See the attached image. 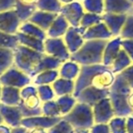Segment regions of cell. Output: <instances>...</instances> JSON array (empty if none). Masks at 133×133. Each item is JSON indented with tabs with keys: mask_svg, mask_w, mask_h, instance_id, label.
I'll return each mask as SVG.
<instances>
[{
	"mask_svg": "<svg viewBox=\"0 0 133 133\" xmlns=\"http://www.w3.org/2000/svg\"><path fill=\"white\" fill-rule=\"evenodd\" d=\"M133 89L129 85L121 74H117L115 80L109 88V99L112 104L116 117H129L133 114V110L129 105V96Z\"/></svg>",
	"mask_w": 133,
	"mask_h": 133,
	"instance_id": "6da1fadb",
	"label": "cell"
},
{
	"mask_svg": "<svg viewBox=\"0 0 133 133\" xmlns=\"http://www.w3.org/2000/svg\"><path fill=\"white\" fill-rule=\"evenodd\" d=\"M109 40H85L82 46L70 55V60L80 66L98 65L103 62V53Z\"/></svg>",
	"mask_w": 133,
	"mask_h": 133,
	"instance_id": "7a4b0ae2",
	"label": "cell"
},
{
	"mask_svg": "<svg viewBox=\"0 0 133 133\" xmlns=\"http://www.w3.org/2000/svg\"><path fill=\"white\" fill-rule=\"evenodd\" d=\"M13 50L14 65L32 78L37 65L44 57L45 53L36 51L20 44Z\"/></svg>",
	"mask_w": 133,
	"mask_h": 133,
	"instance_id": "3957f363",
	"label": "cell"
},
{
	"mask_svg": "<svg viewBox=\"0 0 133 133\" xmlns=\"http://www.w3.org/2000/svg\"><path fill=\"white\" fill-rule=\"evenodd\" d=\"M21 101L19 108L23 118L42 115V102L37 95V86L30 84L21 89Z\"/></svg>",
	"mask_w": 133,
	"mask_h": 133,
	"instance_id": "277c9868",
	"label": "cell"
},
{
	"mask_svg": "<svg viewBox=\"0 0 133 133\" xmlns=\"http://www.w3.org/2000/svg\"><path fill=\"white\" fill-rule=\"evenodd\" d=\"M62 118L74 129H89L95 124L92 107L81 102H77L74 108Z\"/></svg>",
	"mask_w": 133,
	"mask_h": 133,
	"instance_id": "5b68a950",
	"label": "cell"
},
{
	"mask_svg": "<svg viewBox=\"0 0 133 133\" xmlns=\"http://www.w3.org/2000/svg\"><path fill=\"white\" fill-rule=\"evenodd\" d=\"M108 68L109 66H107L103 64L87 65V66H80L79 74L77 79L75 80V90L73 96L77 98L84 89L92 86L96 77Z\"/></svg>",
	"mask_w": 133,
	"mask_h": 133,
	"instance_id": "8992f818",
	"label": "cell"
},
{
	"mask_svg": "<svg viewBox=\"0 0 133 133\" xmlns=\"http://www.w3.org/2000/svg\"><path fill=\"white\" fill-rule=\"evenodd\" d=\"M0 84L2 86L21 89L26 86L32 84V78L13 65L2 76H0Z\"/></svg>",
	"mask_w": 133,
	"mask_h": 133,
	"instance_id": "52a82bcc",
	"label": "cell"
},
{
	"mask_svg": "<svg viewBox=\"0 0 133 133\" xmlns=\"http://www.w3.org/2000/svg\"><path fill=\"white\" fill-rule=\"evenodd\" d=\"M44 48L46 55L60 59L63 62L70 58L71 54L66 48L63 37H46L44 41Z\"/></svg>",
	"mask_w": 133,
	"mask_h": 133,
	"instance_id": "ba28073f",
	"label": "cell"
},
{
	"mask_svg": "<svg viewBox=\"0 0 133 133\" xmlns=\"http://www.w3.org/2000/svg\"><path fill=\"white\" fill-rule=\"evenodd\" d=\"M59 14L66 18L70 26L78 28L79 26L82 17L85 14V10H84L81 2L75 0L72 3L63 5Z\"/></svg>",
	"mask_w": 133,
	"mask_h": 133,
	"instance_id": "9c48e42d",
	"label": "cell"
},
{
	"mask_svg": "<svg viewBox=\"0 0 133 133\" xmlns=\"http://www.w3.org/2000/svg\"><path fill=\"white\" fill-rule=\"evenodd\" d=\"M95 124H108L115 116L109 98H103L92 107Z\"/></svg>",
	"mask_w": 133,
	"mask_h": 133,
	"instance_id": "30bf717a",
	"label": "cell"
},
{
	"mask_svg": "<svg viewBox=\"0 0 133 133\" xmlns=\"http://www.w3.org/2000/svg\"><path fill=\"white\" fill-rule=\"evenodd\" d=\"M109 89H99V88L90 86L84 89L77 97V101L85 103L93 107L96 103L103 98H109Z\"/></svg>",
	"mask_w": 133,
	"mask_h": 133,
	"instance_id": "8fae6325",
	"label": "cell"
},
{
	"mask_svg": "<svg viewBox=\"0 0 133 133\" xmlns=\"http://www.w3.org/2000/svg\"><path fill=\"white\" fill-rule=\"evenodd\" d=\"M61 119H62V117H46L44 115H40V116L29 117V118H23L21 120V126L26 128L28 129L40 128L48 130Z\"/></svg>",
	"mask_w": 133,
	"mask_h": 133,
	"instance_id": "7c38bea8",
	"label": "cell"
},
{
	"mask_svg": "<svg viewBox=\"0 0 133 133\" xmlns=\"http://www.w3.org/2000/svg\"><path fill=\"white\" fill-rule=\"evenodd\" d=\"M21 24L15 9L0 13V31L16 35Z\"/></svg>",
	"mask_w": 133,
	"mask_h": 133,
	"instance_id": "4fadbf2b",
	"label": "cell"
},
{
	"mask_svg": "<svg viewBox=\"0 0 133 133\" xmlns=\"http://www.w3.org/2000/svg\"><path fill=\"white\" fill-rule=\"evenodd\" d=\"M0 115L4 120V123L12 129L21 126L23 116L17 106H8L0 102Z\"/></svg>",
	"mask_w": 133,
	"mask_h": 133,
	"instance_id": "5bb4252c",
	"label": "cell"
},
{
	"mask_svg": "<svg viewBox=\"0 0 133 133\" xmlns=\"http://www.w3.org/2000/svg\"><path fill=\"white\" fill-rule=\"evenodd\" d=\"M63 39L70 54L78 51L85 42V39L83 38V33L78 26V28L69 26L63 37Z\"/></svg>",
	"mask_w": 133,
	"mask_h": 133,
	"instance_id": "9a60e30c",
	"label": "cell"
},
{
	"mask_svg": "<svg viewBox=\"0 0 133 133\" xmlns=\"http://www.w3.org/2000/svg\"><path fill=\"white\" fill-rule=\"evenodd\" d=\"M129 14H111L104 13L102 21L112 34L113 37H118Z\"/></svg>",
	"mask_w": 133,
	"mask_h": 133,
	"instance_id": "2e32d148",
	"label": "cell"
},
{
	"mask_svg": "<svg viewBox=\"0 0 133 133\" xmlns=\"http://www.w3.org/2000/svg\"><path fill=\"white\" fill-rule=\"evenodd\" d=\"M112 37H114L103 21L86 29L83 33V38L85 40H109Z\"/></svg>",
	"mask_w": 133,
	"mask_h": 133,
	"instance_id": "e0dca14e",
	"label": "cell"
},
{
	"mask_svg": "<svg viewBox=\"0 0 133 133\" xmlns=\"http://www.w3.org/2000/svg\"><path fill=\"white\" fill-rule=\"evenodd\" d=\"M121 41L122 39L119 36L112 37V38L108 41L107 45L105 46V49H104L103 62H102V64L110 68L113 61L115 60V58L117 57L118 54L119 53V51L122 48Z\"/></svg>",
	"mask_w": 133,
	"mask_h": 133,
	"instance_id": "ac0fdd59",
	"label": "cell"
},
{
	"mask_svg": "<svg viewBox=\"0 0 133 133\" xmlns=\"http://www.w3.org/2000/svg\"><path fill=\"white\" fill-rule=\"evenodd\" d=\"M132 6L129 0H104V13L130 14Z\"/></svg>",
	"mask_w": 133,
	"mask_h": 133,
	"instance_id": "d6986e66",
	"label": "cell"
},
{
	"mask_svg": "<svg viewBox=\"0 0 133 133\" xmlns=\"http://www.w3.org/2000/svg\"><path fill=\"white\" fill-rule=\"evenodd\" d=\"M58 14L56 13H50V12H45L41 10H37L31 17L29 18V22L35 24L38 28H40L45 32L48 31L49 26L53 23V21L56 19Z\"/></svg>",
	"mask_w": 133,
	"mask_h": 133,
	"instance_id": "ffe728a7",
	"label": "cell"
},
{
	"mask_svg": "<svg viewBox=\"0 0 133 133\" xmlns=\"http://www.w3.org/2000/svg\"><path fill=\"white\" fill-rule=\"evenodd\" d=\"M69 26H70L66 18L58 14L46 31V36L48 37H63Z\"/></svg>",
	"mask_w": 133,
	"mask_h": 133,
	"instance_id": "44dd1931",
	"label": "cell"
},
{
	"mask_svg": "<svg viewBox=\"0 0 133 133\" xmlns=\"http://www.w3.org/2000/svg\"><path fill=\"white\" fill-rule=\"evenodd\" d=\"M20 91V89L2 86L0 102L8 106H18L21 101Z\"/></svg>",
	"mask_w": 133,
	"mask_h": 133,
	"instance_id": "7402d4cb",
	"label": "cell"
},
{
	"mask_svg": "<svg viewBox=\"0 0 133 133\" xmlns=\"http://www.w3.org/2000/svg\"><path fill=\"white\" fill-rule=\"evenodd\" d=\"M80 66H81L79 64L70 60V59L65 61L58 69L59 78L75 81L79 74Z\"/></svg>",
	"mask_w": 133,
	"mask_h": 133,
	"instance_id": "603a6c76",
	"label": "cell"
},
{
	"mask_svg": "<svg viewBox=\"0 0 133 133\" xmlns=\"http://www.w3.org/2000/svg\"><path fill=\"white\" fill-rule=\"evenodd\" d=\"M51 87L56 95V98L65 95H73L75 90V81L58 78L51 84Z\"/></svg>",
	"mask_w": 133,
	"mask_h": 133,
	"instance_id": "cb8c5ba5",
	"label": "cell"
},
{
	"mask_svg": "<svg viewBox=\"0 0 133 133\" xmlns=\"http://www.w3.org/2000/svg\"><path fill=\"white\" fill-rule=\"evenodd\" d=\"M62 64H63V61H61L60 59H57V58H56V57H51V56L44 54V57H42V59L40 60L39 64L37 65L35 72H34L33 78L36 75L39 74V73L43 72V71L58 69Z\"/></svg>",
	"mask_w": 133,
	"mask_h": 133,
	"instance_id": "d4e9b609",
	"label": "cell"
},
{
	"mask_svg": "<svg viewBox=\"0 0 133 133\" xmlns=\"http://www.w3.org/2000/svg\"><path fill=\"white\" fill-rule=\"evenodd\" d=\"M133 64L132 59L129 57V56L121 48V50L119 51V53L118 54L117 57L115 58V60L113 61L112 65L110 66V69L112 70V72L115 75L119 74L122 71H124L126 69H128L129 66H130Z\"/></svg>",
	"mask_w": 133,
	"mask_h": 133,
	"instance_id": "484cf974",
	"label": "cell"
},
{
	"mask_svg": "<svg viewBox=\"0 0 133 133\" xmlns=\"http://www.w3.org/2000/svg\"><path fill=\"white\" fill-rule=\"evenodd\" d=\"M17 37L18 38V42L20 45H23L25 46H28V48L34 49L36 51L41 52V53H44V41L40 40L38 38H36V37H30L28 36L24 33H21V32H17Z\"/></svg>",
	"mask_w": 133,
	"mask_h": 133,
	"instance_id": "4316f807",
	"label": "cell"
},
{
	"mask_svg": "<svg viewBox=\"0 0 133 133\" xmlns=\"http://www.w3.org/2000/svg\"><path fill=\"white\" fill-rule=\"evenodd\" d=\"M59 78L58 69L54 70H46L36 75L32 78V84L35 86L40 85H51L54 81Z\"/></svg>",
	"mask_w": 133,
	"mask_h": 133,
	"instance_id": "83f0119b",
	"label": "cell"
},
{
	"mask_svg": "<svg viewBox=\"0 0 133 133\" xmlns=\"http://www.w3.org/2000/svg\"><path fill=\"white\" fill-rule=\"evenodd\" d=\"M37 10V5H26L19 0H16L15 11L21 23L29 20L31 16Z\"/></svg>",
	"mask_w": 133,
	"mask_h": 133,
	"instance_id": "f1b7e54d",
	"label": "cell"
},
{
	"mask_svg": "<svg viewBox=\"0 0 133 133\" xmlns=\"http://www.w3.org/2000/svg\"><path fill=\"white\" fill-rule=\"evenodd\" d=\"M18 31L21 32V33L26 34V35H28V36H30V37L38 38L43 41H45V39L48 37L46 32H45L44 30H42L40 28H38L37 26H36L35 24L29 22V21L22 23V24L20 25V26H19Z\"/></svg>",
	"mask_w": 133,
	"mask_h": 133,
	"instance_id": "f546056e",
	"label": "cell"
},
{
	"mask_svg": "<svg viewBox=\"0 0 133 133\" xmlns=\"http://www.w3.org/2000/svg\"><path fill=\"white\" fill-rule=\"evenodd\" d=\"M55 100L57 102V106H58L62 117L68 114L78 102L77 98L73 95H65V96L57 97Z\"/></svg>",
	"mask_w": 133,
	"mask_h": 133,
	"instance_id": "4dcf8cb0",
	"label": "cell"
},
{
	"mask_svg": "<svg viewBox=\"0 0 133 133\" xmlns=\"http://www.w3.org/2000/svg\"><path fill=\"white\" fill-rule=\"evenodd\" d=\"M14 65V50L0 48V76Z\"/></svg>",
	"mask_w": 133,
	"mask_h": 133,
	"instance_id": "1f68e13d",
	"label": "cell"
},
{
	"mask_svg": "<svg viewBox=\"0 0 133 133\" xmlns=\"http://www.w3.org/2000/svg\"><path fill=\"white\" fill-rule=\"evenodd\" d=\"M62 6L59 0H38L37 3V10L56 14H59Z\"/></svg>",
	"mask_w": 133,
	"mask_h": 133,
	"instance_id": "d6a6232c",
	"label": "cell"
},
{
	"mask_svg": "<svg viewBox=\"0 0 133 133\" xmlns=\"http://www.w3.org/2000/svg\"><path fill=\"white\" fill-rule=\"evenodd\" d=\"M81 4L86 13L104 14V0H82Z\"/></svg>",
	"mask_w": 133,
	"mask_h": 133,
	"instance_id": "836d02e7",
	"label": "cell"
},
{
	"mask_svg": "<svg viewBox=\"0 0 133 133\" xmlns=\"http://www.w3.org/2000/svg\"><path fill=\"white\" fill-rule=\"evenodd\" d=\"M102 22V15H97V14H92V13H86L84 14V16L82 17L81 21L79 23L80 30L82 31V33L86 31V29L91 28V26H95V25L98 24V23Z\"/></svg>",
	"mask_w": 133,
	"mask_h": 133,
	"instance_id": "e575fe53",
	"label": "cell"
},
{
	"mask_svg": "<svg viewBox=\"0 0 133 133\" xmlns=\"http://www.w3.org/2000/svg\"><path fill=\"white\" fill-rule=\"evenodd\" d=\"M18 45L19 42L17 35H11V34L0 31V48H1L15 49Z\"/></svg>",
	"mask_w": 133,
	"mask_h": 133,
	"instance_id": "d590c367",
	"label": "cell"
},
{
	"mask_svg": "<svg viewBox=\"0 0 133 133\" xmlns=\"http://www.w3.org/2000/svg\"><path fill=\"white\" fill-rule=\"evenodd\" d=\"M126 122H127L126 117H114L108 123L110 133H127Z\"/></svg>",
	"mask_w": 133,
	"mask_h": 133,
	"instance_id": "8d00e7d4",
	"label": "cell"
},
{
	"mask_svg": "<svg viewBox=\"0 0 133 133\" xmlns=\"http://www.w3.org/2000/svg\"><path fill=\"white\" fill-rule=\"evenodd\" d=\"M42 115L46 117H62L55 99L42 103Z\"/></svg>",
	"mask_w": 133,
	"mask_h": 133,
	"instance_id": "74e56055",
	"label": "cell"
},
{
	"mask_svg": "<svg viewBox=\"0 0 133 133\" xmlns=\"http://www.w3.org/2000/svg\"><path fill=\"white\" fill-rule=\"evenodd\" d=\"M37 95H38L42 103L49 101V100H53L56 98V95L54 93V90L52 89L51 85L37 86Z\"/></svg>",
	"mask_w": 133,
	"mask_h": 133,
	"instance_id": "f35d334b",
	"label": "cell"
},
{
	"mask_svg": "<svg viewBox=\"0 0 133 133\" xmlns=\"http://www.w3.org/2000/svg\"><path fill=\"white\" fill-rule=\"evenodd\" d=\"M121 39H133V15L129 14L120 31Z\"/></svg>",
	"mask_w": 133,
	"mask_h": 133,
	"instance_id": "ab89813d",
	"label": "cell"
},
{
	"mask_svg": "<svg viewBox=\"0 0 133 133\" xmlns=\"http://www.w3.org/2000/svg\"><path fill=\"white\" fill-rule=\"evenodd\" d=\"M74 128L65 119H61L56 125L48 129V133H73Z\"/></svg>",
	"mask_w": 133,
	"mask_h": 133,
	"instance_id": "60d3db41",
	"label": "cell"
},
{
	"mask_svg": "<svg viewBox=\"0 0 133 133\" xmlns=\"http://www.w3.org/2000/svg\"><path fill=\"white\" fill-rule=\"evenodd\" d=\"M121 48L133 61V39H122Z\"/></svg>",
	"mask_w": 133,
	"mask_h": 133,
	"instance_id": "b9f144b4",
	"label": "cell"
},
{
	"mask_svg": "<svg viewBox=\"0 0 133 133\" xmlns=\"http://www.w3.org/2000/svg\"><path fill=\"white\" fill-rule=\"evenodd\" d=\"M89 133H110L109 124H94L89 129Z\"/></svg>",
	"mask_w": 133,
	"mask_h": 133,
	"instance_id": "7bdbcfd3",
	"label": "cell"
},
{
	"mask_svg": "<svg viewBox=\"0 0 133 133\" xmlns=\"http://www.w3.org/2000/svg\"><path fill=\"white\" fill-rule=\"evenodd\" d=\"M16 0H0V13L15 9Z\"/></svg>",
	"mask_w": 133,
	"mask_h": 133,
	"instance_id": "ee69618b",
	"label": "cell"
},
{
	"mask_svg": "<svg viewBox=\"0 0 133 133\" xmlns=\"http://www.w3.org/2000/svg\"><path fill=\"white\" fill-rule=\"evenodd\" d=\"M119 74H121V76L125 78L129 85L133 89V64Z\"/></svg>",
	"mask_w": 133,
	"mask_h": 133,
	"instance_id": "f6af8a7d",
	"label": "cell"
},
{
	"mask_svg": "<svg viewBox=\"0 0 133 133\" xmlns=\"http://www.w3.org/2000/svg\"><path fill=\"white\" fill-rule=\"evenodd\" d=\"M126 128H127V133H133V116L132 115L127 117Z\"/></svg>",
	"mask_w": 133,
	"mask_h": 133,
	"instance_id": "bcb514c9",
	"label": "cell"
},
{
	"mask_svg": "<svg viewBox=\"0 0 133 133\" xmlns=\"http://www.w3.org/2000/svg\"><path fill=\"white\" fill-rule=\"evenodd\" d=\"M11 133H29V129L23 127V126H19L17 128H13Z\"/></svg>",
	"mask_w": 133,
	"mask_h": 133,
	"instance_id": "7dc6e473",
	"label": "cell"
},
{
	"mask_svg": "<svg viewBox=\"0 0 133 133\" xmlns=\"http://www.w3.org/2000/svg\"><path fill=\"white\" fill-rule=\"evenodd\" d=\"M12 128L5 123L0 124V133H11Z\"/></svg>",
	"mask_w": 133,
	"mask_h": 133,
	"instance_id": "c3c4849f",
	"label": "cell"
},
{
	"mask_svg": "<svg viewBox=\"0 0 133 133\" xmlns=\"http://www.w3.org/2000/svg\"><path fill=\"white\" fill-rule=\"evenodd\" d=\"M29 133H48V130L45 129H40V128H37V129H29Z\"/></svg>",
	"mask_w": 133,
	"mask_h": 133,
	"instance_id": "681fc988",
	"label": "cell"
},
{
	"mask_svg": "<svg viewBox=\"0 0 133 133\" xmlns=\"http://www.w3.org/2000/svg\"><path fill=\"white\" fill-rule=\"evenodd\" d=\"M19 1L26 5H37L38 0H19Z\"/></svg>",
	"mask_w": 133,
	"mask_h": 133,
	"instance_id": "f907efd6",
	"label": "cell"
},
{
	"mask_svg": "<svg viewBox=\"0 0 133 133\" xmlns=\"http://www.w3.org/2000/svg\"><path fill=\"white\" fill-rule=\"evenodd\" d=\"M128 101H129V107H130L133 110V90H132V92L130 93V95L129 96V99H128Z\"/></svg>",
	"mask_w": 133,
	"mask_h": 133,
	"instance_id": "816d5d0a",
	"label": "cell"
},
{
	"mask_svg": "<svg viewBox=\"0 0 133 133\" xmlns=\"http://www.w3.org/2000/svg\"><path fill=\"white\" fill-rule=\"evenodd\" d=\"M73 133H89V129H74Z\"/></svg>",
	"mask_w": 133,
	"mask_h": 133,
	"instance_id": "f5cc1de1",
	"label": "cell"
},
{
	"mask_svg": "<svg viewBox=\"0 0 133 133\" xmlns=\"http://www.w3.org/2000/svg\"><path fill=\"white\" fill-rule=\"evenodd\" d=\"M74 1L75 0H59V2H60L62 5L69 4V3H72V2H74Z\"/></svg>",
	"mask_w": 133,
	"mask_h": 133,
	"instance_id": "db71d44e",
	"label": "cell"
},
{
	"mask_svg": "<svg viewBox=\"0 0 133 133\" xmlns=\"http://www.w3.org/2000/svg\"><path fill=\"white\" fill-rule=\"evenodd\" d=\"M2 123H4V120H3L2 117H1V115H0V124H2Z\"/></svg>",
	"mask_w": 133,
	"mask_h": 133,
	"instance_id": "11a10c76",
	"label": "cell"
},
{
	"mask_svg": "<svg viewBox=\"0 0 133 133\" xmlns=\"http://www.w3.org/2000/svg\"><path fill=\"white\" fill-rule=\"evenodd\" d=\"M1 90H2V85L0 84V100H1Z\"/></svg>",
	"mask_w": 133,
	"mask_h": 133,
	"instance_id": "9f6ffc18",
	"label": "cell"
},
{
	"mask_svg": "<svg viewBox=\"0 0 133 133\" xmlns=\"http://www.w3.org/2000/svg\"><path fill=\"white\" fill-rule=\"evenodd\" d=\"M130 14H132V15H133V6H132V10H131V13Z\"/></svg>",
	"mask_w": 133,
	"mask_h": 133,
	"instance_id": "6f0895ef",
	"label": "cell"
},
{
	"mask_svg": "<svg viewBox=\"0 0 133 133\" xmlns=\"http://www.w3.org/2000/svg\"><path fill=\"white\" fill-rule=\"evenodd\" d=\"M129 2H131V3H133V0H129Z\"/></svg>",
	"mask_w": 133,
	"mask_h": 133,
	"instance_id": "680465c9",
	"label": "cell"
},
{
	"mask_svg": "<svg viewBox=\"0 0 133 133\" xmlns=\"http://www.w3.org/2000/svg\"><path fill=\"white\" fill-rule=\"evenodd\" d=\"M78 1H80V2H81V1H82V0H78Z\"/></svg>",
	"mask_w": 133,
	"mask_h": 133,
	"instance_id": "91938a15",
	"label": "cell"
},
{
	"mask_svg": "<svg viewBox=\"0 0 133 133\" xmlns=\"http://www.w3.org/2000/svg\"><path fill=\"white\" fill-rule=\"evenodd\" d=\"M132 116H133V114H132Z\"/></svg>",
	"mask_w": 133,
	"mask_h": 133,
	"instance_id": "94428289",
	"label": "cell"
}]
</instances>
